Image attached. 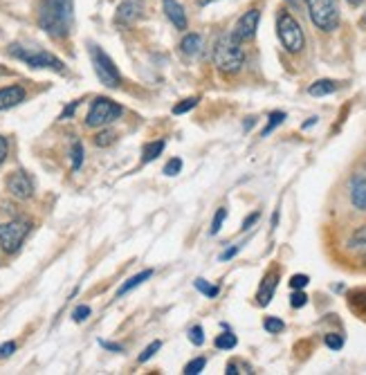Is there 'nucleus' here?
Segmentation results:
<instances>
[{
    "mask_svg": "<svg viewBox=\"0 0 366 375\" xmlns=\"http://www.w3.org/2000/svg\"><path fill=\"white\" fill-rule=\"evenodd\" d=\"M180 171H182V160H180V158H174V160L167 162V167H165V171H162V174H165V176H178Z\"/></svg>",
    "mask_w": 366,
    "mask_h": 375,
    "instance_id": "nucleus-33",
    "label": "nucleus"
},
{
    "mask_svg": "<svg viewBox=\"0 0 366 375\" xmlns=\"http://www.w3.org/2000/svg\"><path fill=\"white\" fill-rule=\"evenodd\" d=\"M14 351H16V344L14 342H5L3 346H0V358H9Z\"/></svg>",
    "mask_w": 366,
    "mask_h": 375,
    "instance_id": "nucleus-38",
    "label": "nucleus"
},
{
    "mask_svg": "<svg viewBox=\"0 0 366 375\" xmlns=\"http://www.w3.org/2000/svg\"><path fill=\"white\" fill-rule=\"evenodd\" d=\"M189 339L193 346H202V344H205V330H202V326H193L189 330Z\"/></svg>",
    "mask_w": 366,
    "mask_h": 375,
    "instance_id": "nucleus-32",
    "label": "nucleus"
},
{
    "mask_svg": "<svg viewBox=\"0 0 366 375\" xmlns=\"http://www.w3.org/2000/svg\"><path fill=\"white\" fill-rule=\"evenodd\" d=\"M310 283V279L306 277V275H294L292 279H290V286L294 288V290H303Z\"/></svg>",
    "mask_w": 366,
    "mask_h": 375,
    "instance_id": "nucleus-35",
    "label": "nucleus"
},
{
    "mask_svg": "<svg viewBox=\"0 0 366 375\" xmlns=\"http://www.w3.org/2000/svg\"><path fill=\"white\" fill-rule=\"evenodd\" d=\"M314 124H317V117H310V121H306V124H303L301 128H303V130H306V128H312Z\"/></svg>",
    "mask_w": 366,
    "mask_h": 375,
    "instance_id": "nucleus-44",
    "label": "nucleus"
},
{
    "mask_svg": "<svg viewBox=\"0 0 366 375\" xmlns=\"http://www.w3.org/2000/svg\"><path fill=\"white\" fill-rule=\"evenodd\" d=\"M243 63H245V52H243V43H238L231 34H222L216 43H213V66H216L222 75H238Z\"/></svg>",
    "mask_w": 366,
    "mask_h": 375,
    "instance_id": "nucleus-2",
    "label": "nucleus"
},
{
    "mask_svg": "<svg viewBox=\"0 0 366 375\" xmlns=\"http://www.w3.org/2000/svg\"><path fill=\"white\" fill-rule=\"evenodd\" d=\"M99 344H101V346H104V349L115 351V353H121V351H124V346H119V344H110V342H101V339H99Z\"/></svg>",
    "mask_w": 366,
    "mask_h": 375,
    "instance_id": "nucleus-42",
    "label": "nucleus"
},
{
    "mask_svg": "<svg viewBox=\"0 0 366 375\" xmlns=\"http://www.w3.org/2000/svg\"><path fill=\"white\" fill-rule=\"evenodd\" d=\"M77 106H79V101H73V104H70L66 110H63V115H61V119H70L75 115V110H77Z\"/></svg>",
    "mask_w": 366,
    "mask_h": 375,
    "instance_id": "nucleus-41",
    "label": "nucleus"
},
{
    "mask_svg": "<svg viewBox=\"0 0 366 375\" xmlns=\"http://www.w3.org/2000/svg\"><path fill=\"white\" fill-rule=\"evenodd\" d=\"M283 121H286V113H281V110H274V113H270L266 128L261 130V137H268L274 128H277L279 124H283Z\"/></svg>",
    "mask_w": 366,
    "mask_h": 375,
    "instance_id": "nucleus-21",
    "label": "nucleus"
},
{
    "mask_svg": "<svg viewBox=\"0 0 366 375\" xmlns=\"http://www.w3.org/2000/svg\"><path fill=\"white\" fill-rule=\"evenodd\" d=\"M211 3H216V0H196L198 7H207V5H211Z\"/></svg>",
    "mask_w": 366,
    "mask_h": 375,
    "instance_id": "nucleus-45",
    "label": "nucleus"
},
{
    "mask_svg": "<svg viewBox=\"0 0 366 375\" xmlns=\"http://www.w3.org/2000/svg\"><path fill=\"white\" fill-rule=\"evenodd\" d=\"M75 25V0H40L38 27L49 38H68Z\"/></svg>",
    "mask_w": 366,
    "mask_h": 375,
    "instance_id": "nucleus-1",
    "label": "nucleus"
},
{
    "mask_svg": "<svg viewBox=\"0 0 366 375\" xmlns=\"http://www.w3.org/2000/svg\"><path fill=\"white\" fill-rule=\"evenodd\" d=\"M259 218H261V214H259V211H254V214H250V216H247L245 220H243V227H241V229H243V231L252 229V225H254V222H257Z\"/></svg>",
    "mask_w": 366,
    "mask_h": 375,
    "instance_id": "nucleus-37",
    "label": "nucleus"
},
{
    "mask_svg": "<svg viewBox=\"0 0 366 375\" xmlns=\"http://www.w3.org/2000/svg\"><path fill=\"white\" fill-rule=\"evenodd\" d=\"M198 101H200V97H191V99H185L182 104H178L176 108H174V113L176 115H185V113H189V110H193L198 106Z\"/></svg>",
    "mask_w": 366,
    "mask_h": 375,
    "instance_id": "nucleus-27",
    "label": "nucleus"
},
{
    "mask_svg": "<svg viewBox=\"0 0 366 375\" xmlns=\"http://www.w3.org/2000/svg\"><path fill=\"white\" fill-rule=\"evenodd\" d=\"M346 3H349L351 7H360V5L364 3V0H346Z\"/></svg>",
    "mask_w": 366,
    "mask_h": 375,
    "instance_id": "nucleus-46",
    "label": "nucleus"
},
{
    "mask_svg": "<svg viewBox=\"0 0 366 375\" xmlns=\"http://www.w3.org/2000/svg\"><path fill=\"white\" fill-rule=\"evenodd\" d=\"M308 303V295L303 290H294L292 297H290V306L292 308H303Z\"/></svg>",
    "mask_w": 366,
    "mask_h": 375,
    "instance_id": "nucleus-31",
    "label": "nucleus"
},
{
    "mask_svg": "<svg viewBox=\"0 0 366 375\" xmlns=\"http://www.w3.org/2000/svg\"><path fill=\"white\" fill-rule=\"evenodd\" d=\"M162 151H165V141H151V144H146L144 148H142V162L148 164V162L160 158Z\"/></svg>",
    "mask_w": 366,
    "mask_h": 375,
    "instance_id": "nucleus-19",
    "label": "nucleus"
},
{
    "mask_svg": "<svg viewBox=\"0 0 366 375\" xmlns=\"http://www.w3.org/2000/svg\"><path fill=\"white\" fill-rule=\"evenodd\" d=\"M88 52H90V61H93L95 75H97V79L101 81V84H104L106 88H119L121 75H119V70L115 66V61L110 59L99 45H90Z\"/></svg>",
    "mask_w": 366,
    "mask_h": 375,
    "instance_id": "nucleus-6",
    "label": "nucleus"
},
{
    "mask_svg": "<svg viewBox=\"0 0 366 375\" xmlns=\"http://www.w3.org/2000/svg\"><path fill=\"white\" fill-rule=\"evenodd\" d=\"M70 158H73V169L79 171L81 164H84V146H81V141H75L73 148H70Z\"/></svg>",
    "mask_w": 366,
    "mask_h": 375,
    "instance_id": "nucleus-24",
    "label": "nucleus"
},
{
    "mask_svg": "<svg viewBox=\"0 0 366 375\" xmlns=\"http://www.w3.org/2000/svg\"><path fill=\"white\" fill-rule=\"evenodd\" d=\"M213 344H216V349H220V351H231V349L238 344V339H236V335H234V332L227 330V332H222V335H218Z\"/></svg>",
    "mask_w": 366,
    "mask_h": 375,
    "instance_id": "nucleus-22",
    "label": "nucleus"
},
{
    "mask_svg": "<svg viewBox=\"0 0 366 375\" xmlns=\"http://www.w3.org/2000/svg\"><path fill=\"white\" fill-rule=\"evenodd\" d=\"M362 261H364V266H366V254H364V257H362Z\"/></svg>",
    "mask_w": 366,
    "mask_h": 375,
    "instance_id": "nucleus-48",
    "label": "nucleus"
},
{
    "mask_svg": "<svg viewBox=\"0 0 366 375\" xmlns=\"http://www.w3.org/2000/svg\"><path fill=\"white\" fill-rule=\"evenodd\" d=\"M196 288H198L205 297H209V299H213V297L220 295V288H218V286H211V283H207L205 279H196Z\"/></svg>",
    "mask_w": 366,
    "mask_h": 375,
    "instance_id": "nucleus-23",
    "label": "nucleus"
},
{
    "mask_svg": "<svg viewBox=\"0 0 366 375\" xmlns=\"http://www.w3.org/2000/svg\"><path fill=\"white\" fill-rule=\"evenodd\" d=\"M323 342H326V346L333 349V351H340L344 346V337L340 335V332H328V335L323 337Z\"/></svg>",
    "mask_w": 366,
    "mask_h": 375,
    "instance_id": "nucleus-30",
    "label": "nucleus"
},
{
    "mask_svg": "<svg viewBox=\"0 0 366 375\" xmlns=\"http://www.w3.org/2000/svg\"><path fill=\"white\" fill-rule=\"evenodd\" d=\"M7 189H9V194L18 200H27L34 194V185L25 171H14V174L7 178Z\"/></svg>",
    "mask_w": 366,
    "mask_h": 375,
    "instance_id": "nucleus-11",
    "label": "nucleus"
},
{
    "mask_svg": "<svg viewBox=\"0 0 366 375\" xmlns=\"http://www.w3.org/2000/svg\"><path fill=\"white\" fill-rule=\"evenodd\" d=\"M162 9H165L167 18L174 23L176 29H180V32H185L189 20H187V14H185V7H182L178 0H162Z\"/></svg>",
    "mask_w": 366,
    "mask_h": 375,
    "instance_id": "nucleus-13",
    "label": "nucleus"
},
{
    "mask_svg": "<svg viewBox=\"0 0 366 375\" xmlns=\"http://www.w3.org/2000/svg\"><path fill=\"white\" fill-rule=\"evenodd\" d=\"M259 20H261L259 9H250V12H245L236 20V25H234V29H231L229 34L236 38L238 43H247V40H252L254 36H257Z\"/></svg>",
    "mask_w": 366,
    "mask_h": 375,
    "instance_id": "nucleus-9",
    "label": "nucleus"
},
{
    "mask_svg": "<svg viewBox=\"0 0 366 375\" xmlns=\"http://www.w3.org/2000/svg\"><path fill=\"white\" fill-rule=\"evenodd\" d=\"M115 137H117L115 130H101V133L95 137V144L97 146H110L115 141Z\"/></svg>",
    "mask_w": 366,
    "mask_h": 375,
    "instance_id": "nucleus-28",
    "label": "nucleus"
},
{
    "mask_svg": "<svg viewBox=\"0 0 366 375\" xmlns=\"http://www.w3.org/2000/svg\"><path fill=\"white\" fill-rule=\"evenodd\" d=\"M146 5L144 0H121V5L117 7L115 23L121 27H133L137 20L144 16Z\"/></svg>",
    "mask_w": 366,
    "mask_h": 375,
    "instance_id": "nucleus-10",
    "label": "nucleus"
},
{
    "mask_svg": "<svg viewBox=\"0 0 366 375\" xmlns=\"http://www.w3.org/2000/svg\"><path fill=\"white\" fill-rule=\"evenodd\" d=\"M263 328H266L270 335H277V332H283V328H286V323H283L279 317H268L266 321H263Z\"/></svg>",
    "mask_w": 366,
    "mask_h": 375,
    "instance_id": "nucleus-26",
    "label": "nucleus"
},
{
    "mask_svg": "<svg viewBox=\"0 0 366 375\" xmlns=\"http://www.w3.org/2000/svg\"><path fill=\"white\" fill-rule=\"evenodd\" d=\"M277 283H279V272H270V275H268L266 279H263L261 288H259V295H257L259 306L266 308L268 303L272 301V297H274V290H277Z\"/></svg>",
    "mask_w": 366,
    "mask_h": 375,
    "instance_id": "nucleus-16",
    "label": "nucleus"
},
{
    "mask_svg": "<svg viewBox=\"0 0 366 375\" xmlns=\"http://www.w3.org/2000/svg\"><path fill=\"white\" fill-rule=\"evenodd\" d=\"M349 250H351V252H364V254H366V225H362V227L349 238Z\"/></svg>",
    "mask_w": 366,
    "mask_h": 375,
    "instance_id": "nucleus-20",
    "label": "nucleus"
},
{
    "mask_svg": "<svg viewBox=\"0 0 366 375\" xmlns=\"http://www.w3.org/2000/svg\"><path fill=\"white\" fill-rule=\"evenodd\" d=\"M9 54H12L14 59H18V61H23V63L29 66V68L52 70V72H66V63H63V61H61L59 56H54L52 52H47V49L27 47V45L14 43V45H9Z\"/></svg>",
    "mask_w": 366,
    "mask_h": 375,
    "instance_id": "nucleus-3",
    "label": "nucleus"
},
{
    "mask_svg": "<svg viewBox=\"0 0 366 375\" xmlns=\"http://www.w3.org/2000/svg\"><path fill=\"white\" fill-rule=\"evenodd\" d=\"M205 364H207L205 358L191 360V362L187 364V367H185V373H187V375H198V373H202V369H205Z\"/></svg>",
    "mask_w": 366,
    "mask_h": 375,
    "instance_id": "nucleus-29",
    "label": "nucleus"
},
{
    "mask_svg": "<svg viewBox=\"0 0 366 375\" xmlns=\"http://www.w3.org/2000/svg\"><path fill=\"white\" fill-rule=\"evenodd\" d=\"M225 218H227V209L220 207V209L216 211V216H213V220H211V227H209V234H211V236L218 234L220 227H222V222H225Z\"/></svg>",
    "mask_w": 366,
    "mask_h": 375,
    "instance_id": "nucleus-25",
    "label": "nucleus"
},
{
    "mask_svg": "<svg viewBox=\"0 0 366 375\" xmlns=\"http://www.w3.org/2000/svg\"><path fill=\"white\" fill-rule=\"evenodd\" d=\"M337 90H340L337 81H333V79H319V81H314V84H310L308 95H310V97H326V95L337 93Z\"/></svg>",
    "mask_w": 366,
    "mask_h": 375,
    "instance_id": "nucleus-17",
    "label": "nucleus"
},
{
    "mask_svg": "<svg viewBox=\"0 0 366 375\" xmlns=\"http://www.w3.org/2000/svg\"><path fill=\"white\" fill-rule=\"evenodd\" d=\"M308 7L312 25L321 32H335L340 27V7L337 0H303Z\"/></svg>",
    "mask_w": 366,
    "mask_h": 375,
    "instance_id": "nucleus-5",
    "label": "nucleus"
},
{
    "mask_svg": "<svg viewBox=\"0 0 366 375\" xmlns=\"http://www.w3.org/2000/svg\"><path fill=\"white\" fill-rule=\"evenodd\" d=\"M162 349V344L160 342H153V344H148V346L144 349V351H142V355H139V362L142 364H144V362H148L151 358H153L155 355V353Z\"/></svg>",
    "mask_w": 366,
    "mask_h": 375,
    "instance_id": "nucleus-34",
    "label": "nucleus"
},
{
    "mask_svg": "<svg viewBox=\"0 0 366 375\" xmlns=\"http://www.w3.org/2000/svg\"><path fill=\"white\" fill-rule=\"evenodd\" d=\"M277 34L281 45L286 47V52L299 54L303 47H306V34L299 25V20L294 18L290 12H281L277 16Z\"/></svg>",
    "mask_w": 366,
    "mask_h": 375,
    "instance_id": "nucleus-4",
    "label": "nucleus"
},
{
    "mask_svg": "<svg viewBox=\"0 0 366 375\" xmlns=\"http://www.w3.org/2000/svg\"><path fill=\"white\" fill-rule=\"evenodd\" d=\"M202 47H205V40H202L200 34L196 32H191V34H185L180 40V49H182V54L189 56V59H196L202 54Z\"/></svg>",
    "mask_w": 366,
    "mask_h": 375,
    "instance_id": "nucleus-15",
    "label": "nucleus"
},
{
    "mask_svg": "<svg viewBox=\"0 0 366 375\" xmlns=\"http://www.w3.org/2000/svg\"><path fill=\"white\" fill-rule=\"evenodd\" d=\"M29 234V222L27 220H12L0 225V245L7 254H14L20 250L25 236Z\"/></svg>",
    "mask_w": 366,
    "mask_h": 375,
    "instance_id": "nucleus-8",
    "label": "nucleus"
},
{
    "mask_svg": "<svg viewBox=\"0 0 366 375\" xmlns=\"http://www.w3.org/2000/svg\"><path fill=\"white\" fill-rule=\"evenodd\" d=\"M27 93L23 86H7L0 90V110H7V108H14L18 106L20 101H25Z\"/></svg>",
    "mask_w": 366,
    "mask_h": 375,
    "instance_id": "nucleus-14",
    "label": "nucleus"
},
{
    "mask_svg": "<svg viewBox=\"0 0 366 375\" xmlns=\"http://www.w3.org/2000/svg\"><path fill=\"white\" fill-rule=\"evenodd\" d=\"M238 245H234V247H229V250H225V252H222V254H220V261H229V259H234V257H236L238 254Z\"/></svg>",
    "mask_w": 366,
    "mask_h": 375,
    "instance_id": "nucleus-39",
    "label": "nucleus"
},
{
    "mask_svg": "<svg viewBox=\"0 0 366 375\" xmlns=\"http://www.w3.org/2000/svg\"><path fill=\"white\" fill-rule=\"evenodd\" d=\"M90 317V308L88 306H79L75 312H73V319L77 321V323H81V321H86Z\"/></svg>",
    "mask_w": 366,
    "mask_h": 375,
    "instance_id": "nucleus-36",
    "label": "nucleus"
},
{
    "mask_svg": "<svg viewBox=\"0 0 366 375\" xmlns=\"http://www.w3.org/2000/svg\"><path fill=\"white\" fill-rule=\"evenodd\" d=\"M362 23H364V25H366V14H364V18H362Z\"/></svg>",
    "mask_w": 366,
    "mask_h": 375,
    "instance_id": "nucleus-47",
    "label": "nucleus"
},
{
    "mask_svg": "<svg viewBox=\"0 0 366 375\" xmlns=\"http://www.w3.org/2000/svg\"><path fill=\"white\" fill-rule=\"evenodd\" d=\"M7 151H9V144H7V139L0 135V164L5 162V158H7Z\"/></svg>",
    "mask_w": 366,
    "mask_h": 375,
    "instance_id": "nucleus-40",
    "label": "nucleus"
},
{
    "mask_svg": "<svg viewBox=\"0 0 366 375\" xmlns=\"http://www.w3.org/2000/svg\"><path fill=\"white\" fill-rule=\"evenodd\" d=\"M225 373H227V375H236V373H241V371H238V367H236V364H229Z\"/></svg>",
    "mask_w": 366,
    "mask_h": 375,
    "instance_id": "nucleus-43",
    "label": "nucleus"
},
{
    "mask_svg": "<svg viewBox=\"0 0 366 375\" xmlns=\"http://www.w3.org/2000/svg\"><path fill=\"white\" fill-rule=\"evenodd\" d=\"M349 196L355 209L366 211V171H358V174L351 178Z\"/></svg>",
    "mask_w": 366,
    "mask_h": 375,
    "instance_id": "nucleus-12",
    "label": "nucleus"
},
{
    "mask_svg": "<svg viewBox=\"0 0 366 375\" xmlns=\"http://www.w3.org/2000/svg\"><path fill=\"white\" fill-rule=\"evenodd\" d=\"M151 277H153V270H144V272H139V275H135V277H130L124 286H121L119 290H117V297H124L126 292H130L133 288H137V286H142L144 281H148Z\"/></svg>",
    "mask_w": 366,
    "mask_h": 375,
    "instance_id": "nucleus-18",
    "label": "nucleus"
},
{
    "mask_svg": "<svg viewBox=\"0 0 366 375\" xmlns=\"http://www.w3.org/2000/svg\"><path fill=\"white\" fill-rule=\"evenodd\" d=\"M121 106L115 104L113 99L108 97H97L93 101V106H90L88 110V117H86V126L90 128H101V126H108L113 124V121H117L121 117Z\"/></svg>",
    "mask_w": 366,
    "mask_h": 375,
    "instance_id": "nucleus-7",
    "label": "nucleus"
}]
</instances>
